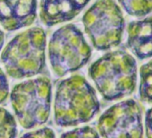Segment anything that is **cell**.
Listing matches in <instances>:
<instances>
[{"label":"cell","mask_w":152,"mask_h":138,"mask_svg":"<svg viewBox=\"0 0 152 138\" xmlns=\"http://www.w3.org/2000/svg\"><path fill=\"white\" fill-rule=\"evenodd\" d=\"M139 96L143 102L152 104V60L140 66Z\"/></svg>","instance_id":"cell-11"},{"label":"cell","mask_w":152,"mask_h":138,"mask_svg":"<svg viewBox=\"0 0 152 138\" xmlns=\"http://www.w3.org/2000/svg\"><path fill=\"white\" fill-rule=\"evenodd\" d=\"M91 57V48L76 25H64L52 34L48 43V59L56 76L63 77L78 71Z\"/></svg>","instance_id":"cell-5"},{"label":"cell","mask_w":152,"mask_h":138,"mask_svg":"<svg viewBox=\"0 0 152 138\" xmlns=\"http://www.w3.org/2000/svg\"><path fill=\"white\" fill-rule=\"evenodd\" d=\"M4 42H5V34H4L3 31H1V29H0V51H1V49L3 48Z\"/></svg>","instance_id":"cell-18"},{"label":"cell","mask_w":152,"mask_h":138,"mask_svg":"<svg viewBox=\"0 0 152 138\" xmlns=\"http://www.w3.org/2000/svg\"><path fill=\"white\" fill-rule=\"evenodd\" d=\"M23 136H32V137H55L56 134L54 131L50 128L44 127L40 129H37L34 131H31L29 133L23 134Z\"/></svg>","instance_id":"cell-16"},{"label":"cell","mask_w":152,"mask_h":138,"mask_svg":"<svg viewBox=\"0 0 152 138\" xmlns=\"http://www.w3.org/2000/svg\"><path fill=\"white\" fill-rule=\"evenodd\" d=\"M144 126H145V135L148 137H152V108L148 109L145 114Z\"/></svg>","instance_id":"cell-17"},{"label":"cell","mask_w":152,"mask_h":138,"mask_svg":"<svg viewBox=\"0 0 152 138\" xmlns=\"http://www.w3.org/2000/svg\"><path fill=\"white\" fill-rule=\"evenodd\" d=\"M17 125L15 117L4 108H0V137H15Z\"/></svg>","instance_id":"cell-13"},{"label":"cell","mask_w":152,"mask_h":138,"mask_svg":"<svg viewBox=\"0 0 152 138\" xmlns=\"http://www.w3.org/2000/svg\"><path fill=\"white\" fill-rule=\"evenodd\" d=\"M11 103L16 118L25 129L44 125L49 118L52 84L47 77H38L14 86Z\"/></svg>","instance_id":"cell-4"},{"label":"cell","mask_w":152,"mask_h":138,"mask_svg":"<svg viewBox=\"0 0 152 138\" xmlns=\"http://www.w3.org/2000/svg\"><path fill=\"white\" fill-rule=\"evenodd\" d=\"M9 95V83L6 74L0 68V104L5 102Z\"/></svg>","instance_id":"cell-15"},{"label":"cell","mask_w":152,"mask_h":138,"mask_svg":"<svg viewBox=\"0 0 152 138\" xmlns=\"http://www.w3.org/2000/svg\"><path fill=\"white\" fill-rule=\"evenodd\" d=\"M62 137H99L98 131L91 126H82L64 133Z\"/></svg>","instance_id":"cell-14"},{"label":"cell","mask_w":152,"mask_h":138,"mask_svg":"<svg viewBox=\"0 0 152 138\" xmlns=\"http://www.w3.org/2000/svg\"><path fill=\"white\" fill-rule=\"evenodd\" d=\"M99 109L96 92L83 76H72L57 84L54 118L58 126L70 127L87 123L99 113Z\"/></svg>","instance_id":"cell-1"},{"label":"cell","mask_w":152,"mask_h":138,"mask_svg":"<svg viewBox=\"0 0 152 138\" xmlns=\"http://www.w3.org/2000/svg\"><path fill=\"white\" fill-rule=\"evenodd\" d=\"M46 32L42 28L26 30L13 38L1 54L7 74L15 79L31 78L46 66Z\"/></svg>","instance_id":"cell-3"},{"label":"cell","mask_w":152,"mask_h":138,"mask_svg":"<svg viewBox=\"0 0 152 138\" xmlns=\"http://www.w3.org/2000/svg\"><path fill=\"white\" fill-rule=\"evenodd\" d=\"M85 32L98 50L117 47L123 39L125 23L115 0H97L83 17Z\"/></svg>","instance_id":"cell-6"},{"label":"cell","mask_w":152,"mask_h":138,"mask_svg":"<svg viewBox=\"0 0 152 138\" xmlns=\"http://www.w3.org/2000/svg\"><path fill=\"white\" fill-rule=\"evenodd\" d=\"M99 135L103 137L143 136L142 111L134 100L120 101L108 108L98 121Z\"/></svg>","instance_id":"cell-7"},{"label":"cell","mask_w":152,"mask_h":138,"mask_svg":"<svg viewBox=\"0 0 152 138\" xmlns=\"http://www.w3.org/2000/svg\"><path fill=\"white\" fill-rule=\"evenodd\" d=\"M137 63L126 51L106 53L89 68V76L106 101H117L130 96L137 85Z\"/></svg>","instance_id":"cell-2"},{"label":"cell","mask_w":152,"mask_h":138,"mask_svg":"<svg viewBox=\"0 0 152 138\" xmlns=\"http://www.w3.org/2000/svg\"><path fill=\"white\" fill-rule=\"evenodd\" d=\"M122 8L131 16L144 17L152 13V0H117Z\"/></svg>","instance_id":"cell-12"},{"label":"cell","mask_w":152,"mask_h":138,"mask_svg":"<svg viewBox=\"0 0 152 138\" xmlns=\"http://www.w3.org/2000/svg\"><path fill=\"white\" fill-rule=\"evenodd\" d=\"M91 0H40L39 17L46 26L69 22L77 16Z\"/></svg>","instance_id":"cell-9"},{"label":"cell","mask_w":152,"mask_h":138,"mask_svg":"<svg viewBox=\"0 0 152 138\" xmlns=\"http://www.w3.org/2000/svg\"><path fill=\"white\" fill-rule=\"evenodd\" d=\"M126 45L140 60L152 57V15L128 24Z\"/></svg>","instance_id":"cell-10"},{"label":"cell","mask_w":152,"mask_h":138,"mask_svg":"<svg viewBox=\"0 0 152 138\" xmlns=\"http://www.w3.org/2000/svg\"><path fill=\"white\" fill-rule=\"evenodd\" d=\"M37 17V0H0V24L8 32L33 23Z\"/></svg>","instance_id":"cell-8"}]
</instances>
